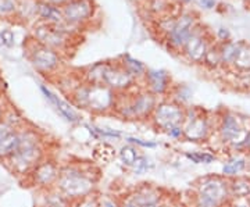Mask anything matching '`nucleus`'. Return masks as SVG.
<instances>
[{"mask_svg": "<svg viewBox=\"0 0 250 207\" xmlns=\"http://www.w3.org/2000/svg\"><path fill=\"white\" fill-rule=\"evenodd\" d=\"M3 89V82H1V78H0V92Z\"/></svg>", "mask_w": 250, "mask_h": 207, "instance_id": "obj_51", "label": "nucleus"}, {"mask_svg": "<svg viewBox=\"0 0 250 207\" xmlns=\"http://www.w3.org/2000/svg\"><path fill=\"white\" fill-rule=\"evenodd\" d=\"M164 134L172 141H181V139H184V128L182 125L174 126V128H170L168 131H166Z\"/></svg>", "mask_w": 250, "mask_h": 207, "instance_id": "obj_41", "label": "nucleus"}, {"mask_svg": "<svg viewBox=\"0 0 250 207\" xmlns=\"http://www.w3.org/2000/svg\"><path fill=\"white\" fill-rule=\"evenodd\" d=\"M42 202L38 205L41 207H74V202L67 199L57 189H50L42 192Z\"/></svg>", "mask_w": 250, "mask_h": 207, "instance_id": "obj_24", "label": "nucleus"}, {"mask_svg": "<svg viewBox=\"0 0 250 207\" xmlns=\"http://www.w3.org/2000/svg\"><path fill=\"white\" fill-rule=\"evenodd\" d=\"M62 10L64 20L77 27H83L95 16V4L92 0H72Z\"/></svg>", "mask_w": 250, "mask_h": 207, "instance_id": "obj_16", "label": "nucleus"}, {"mask_svg": "<svg viewBox=\"0 0 250 207\" xmlns=\"http://www.w3.org/2000/svg\"><path fill=\"white\" fill-rule=\"evenodd\" d=\"M185 108L170 98L160 100L150 117V124L160 132H166L170 128L184 125L185 121Z\"/></svg>", "mask_w": 250, "mask_h": 207, "instance_id": "obj_8", "label": "nucleus"}, {"mask_svg": "<svg viewBox=\"0 0 250 207\" xmlns=\"http://www.w3.org/2000/svg\"><path fill=\"white\" fill-rule=\"evenodd\" d=\"M142 82L143 89L149 90L157 98L170 95V90L174 85L170 72L163 68H147Z\"/></svg>", "mask_w": 250, "mask_h": 207, "instance_id": "obj_15", "label": "nucleus"}, {"mask_svg": "<svg viewBox=\"0 0 250 207\" xmlns=\"http://www.w3.org/2000/svg\"><path fill=\"white\" fill-rule=\"evenodd\" d=\"M195 195L211 202L217 207H225L229 200V180L223 175L208 174L195 182Z\"/></svg>", "mask_w": 250, "mask_h": 207, "instance_id": "obj_7", "label": "nucleus"}, {"mask_svg": "<svg viewBox=\"0 0 250 207\" xmlns=\"http://www.w3.org/2000/svg\"><path fill=\"white\" fill-rule=\"evenodd\" d=\"M14 129L11 128V126H9L3 120H0V141L3 139V138H6V136L9 135V134H11Z\"/></svg>", "mask_w": 250, "mask_h": 207, "instance_id": "obj_46", "label": "nucleus"}, {"mask_svg": "<svg viewBox=\"0 0 250 207\" xmlns=\"http://www.w3.org/2000/svg\"><path fill=\"white\" fill-rule=\"evenodd\" d=\"M121 207H142V206L136 205V203L131 202V200H128V199H124V200H123V203H121Z\"/></svg>", "mask_w": 250, "mask_h": 207, "instance_id": "obj_48", "label": "nucleus"}, {"mask_svg": "<svg viewBox=\"0 0 250 207\" xmlns=\"http://www.w3.org/2000/svg\"><path fill=\"white\" fill-rule=\"evenodd\" d=\"M166 198L167 196L164 195V192L160 188L154 186L152 184H142V185L136 186L125 199L134 202V203L139 205V206L147 207L159 205Z\"/></svg>", "mask_w": 250, "mask_h": 207, "instance_id": "obj_17", "label": "nucleus"}, {"mask_svg": "<svg viewBox=\"0 0 250 207\" xmlns=\"http://www.w3.org/2000/svg\"><path fill=\"white\" fill-rule=\"evenodd\" d=\"M28 57L32 67L43 75H50L59 71L62 63V56L59 52L41 45L36 41L28 49Z\"/></svg>", "mask_w": 250, "mask_h": 207, "instance_id": "obj_10", "label": "nucleus"}, {"mask_svg": "<svg viewBox=\"0 0 250 207\" xmlns=\"http://www.w3.org/2000/svg\"><path fill=\"white\" fill-rule=\"evenodd\" d=\"M4 110H6V106L0 102V120H3V114H4Z\"/></svg>", "mask_w": 250, "mask_h": 207, "instance_id": "obj_50", "label": "nucleus"}, {"mask_svg": "<svg viewBox=\"0 0 250 207\" xmlns=\"http://www.w3.org/2000/svg\"><path fill=\"white\" fill-rule=\"evenodd\" d=\"M52 106L59 111V114H60L67 123H70V124H80L81 123L82 116H81L80 110L75 107L70 100H65L62 99V98H60V96H57V98H56V102H54Z\"/></svg>", "mask_w": 250, "mask_h": 207, "instance_id": "obj_19", "label": "nucleus"}, {"mask_svg": "<svg viewBox=\"0 0 250 207\" xmlns=\"http://www.w3.org/2000/svg\"><path fill=\"white\" fill-rule=\"evenodd\" d=\"M184 156L188 162L193 163L196 166H202V164L208 166L218 160V156L211 150H190V152H185Z\"/></svg>", "mask_w": 250, "mask_h": 207, "instance_id": "obj_28", "label": "nucleus"}, {"mask_svg": "<svg viewBox=\"0 0 250 207\" xmlns=\"http://www.w3.org/2000/svg\"><path fill=\"white\" fill-rule=\"evenodd\" d=\"M138 81L128 71H125L123 65L118 63H107L106 71L103 75V85L108 86L111 90H114L118 95L128 93L136 88Z\"/></svg>", "mask_w": 250, "mask_h": 207, "instance_id": "obj_13", "label": "nucleus"}, {"mask_svg": "<svg viewBox=\"0 0 250 207\" xmlns=\"http://www.w3.org/2000/svg\"><path fill=\"white\" fill-rule=\"evenodd\" d=\"M231 199H248L250 196V177L239 175L229 180Z\"/></svg>", "mask_w": 250, "mask_h": 207, "instance_id": "obj_23", "label": "nucleus"}, {"mask_svg": "<svg viewBox=\"0 0 250 207\" xmlns=\"http://www.w3.org/2000/svg\"><path fill=\"white\" fill-rule=\"evenodd\" d=\"M118 63L123 65L125 71H128L136 81L142 82L145 74L147 71V67L142 63L141 60H138L136 57H132L131 54H123L118 60Z\"/></svg>", "mask_w": 250, "mask_h": 207, "instance_id": "obj_21", "label": "nucleus"}, {"mask_svg": "<svg viewBox=\"0 0 250 207\" xmlns=\"http://www.w3.org/2000/svg\"><path fill=\"white\" fill-rule=\"evenodd\" d=\"M215 36H217V39H218V43H224V42L231 41V32H229L228 28L225 27L218 28L217 32H215Z\"/></svg>", "mask_w": 250, "mask_h": 207, "instance_id": "obj_44", "label": "nucleus"}, {"mask_svg": "<svg viewBox=\"0 0 250 207\" xmlns=\"http://www.w3.org/2000/svg\"><path fill=\"white\" fill-rule=\"evenodd\" d=\"M190 3L203 10H213L217 6V0H190Z\"/></svg>", "mask_w": 250, "mask_h": 207, "instance_id": "obj_42", "label": "nucleus"}, {"mask_svg": "<svg viewBox=\"0 0 250 207\" xmlns=\"http://www.w3.org/2000/svg\"><path fill=\"white\" fill-rule=\"evenodd\" d=\"M125 144H131L136 146V147H145V149H154L157 147V142L154 141H146L142 138H138V136H125L124 138Z\"/></svg>", "mask_w": 250, "mask_h": 207, "instance_id": "obj_37", "label": "nucleus"}, {"mask_svg": "<svg viewBox=\"0 0 250 207\" xmlns=\"http://www.w3.org/2000/svg\"><path fill=\"white\" fill-rule=\"evenodd\" d=\"M220 45V52H221V59H223V67H232L235 56L238 53V49L241 45V41L233 42V41H228L224 43H218Z\"/></svg>", "mask_w": 250, "mask_h": 207, "instance_id": "obj_30", "label": "nucleus"}, {"mask_svg": "<svg viewBox=\"0 0 250 207\" xmlns=\"http://www.w3.org/2000/svg\"><path fill=\"white\" fill-rule=\"evenodd\" d=\"M210 46H211V42L208 41L206 31L200 29V25H197L196 31L190 36L187 45L184 46L182 54L188 62H190L192 64H203Z\"/></svg>", "mask_w": 250, "mask_h": 207, "instance_id": "obj_14", "label": "nucleus"}, {"mask_svg": "<svg viewBox=\"0 0 250 207\" xmlns=\"http://www.w3.org/2000/svg\"><path fill=\"white\" fill-rule=\"evenodd\" d=\"M249 124L246 118L239 116L238 113L224 111L218 117L215 126V135L218 138V142H221L225 147H229L238 152L239 146L245 139Z\"/></svg>", "mask_w": 250, "mask_h": 207, "instance_id": "obj_5", "label": "nucleus"}, {"mask_svg": "<svg viewBox=\"0 0 250 207\" xmlns=\"http://www.w3.org/2000/svg\"><path fill=\"white\" fill-rule=\"evenodd\" d=\"M141 150H139V147H136L134 145L131 144H125L123 145L118 150H117V157L120 159V162L121 164L126 167V168H129L131 170V167L134 166L135 162L139 159V156H141Z\"/></svg>", "mask_w": 250, "mask_h": 207, "instance_id": "obj_27", "label": "nucleus"}, {"mask_svg": "<svg viewBox=\"0 0 250 207\" xmlns=\"http://www.w3.org/2000/svg\"><path fill=\"white\" fill-rule=\"evenodd\" d=\"M20 142H21V138H20L18 131H13L6 138H3L0 141V162L4 163L16 153L20 147Z\"/></svg>", "mask_w": 250, "mask_h": 207, "instance_id": "obj_22", "label": "nucleus"}, {"mask_svg": "<svg viewBox=\"0 0 250 207\" xmlns=\"http://www.w3.org/2000/svg\"><path fill=\"white\" fill-rule=\"evenodd\" d=\"M248 171V154L235 153L227 157L221 167V175L231 180L242 175V172Z\"/></svg>", "mask_w": 250, "mask_h": 207, "instance_id": "obj_18", "label": "nucleus"}, {"mask_svg": "<svg viewBox=\"0 0 250 207\" xmlns=\"http://www.w3.org/2000/svg\"><path fill=\"white\" fill-rule=\"evenodd\" d=\"M193 98V89L187 85V83H178V85H172L170 90V99L177 102L178 104L187 107L188 103Z\"/></svg>", "mask_w": 250, "mask_h": 207, "instance_id": "obj_29", "label": "nucleus"}, {"mask_svg": "<svg viewBox=\"0 0 250 207\" xmlns=\"http://www.w3.org/2000/svg\"><path fill=\"white\" fill-rule=\"evenodd\" d=\"M146 10L154 17H161L171 13L172 10V0H145Z\"/></svg>", "mask_w": 250, "mask_h": 207, "instance_id": "obj_31", "label": "nucleus"}, {"mask_svg": "<svg viewBox=\"0 0 250 207\" xmlns=\"http://www.w3.org/2000/svg\"><path fill=\"white\" fill-rule=\"evenodd\" d=\"M197 25H199L197 17L193 11H189V10L181 11L178 17H177V22L172 28V31L164 38L168 49L172 50V52L182 53L184 46L187 45V42L190 39V36L193 35Z\"/></svg>", "mask_w": 250, "mask_h": 207, "instance_id": "obj_9", "label": "nucleus"}, {"mask_svg": "<svg viewBox=\"0 0 250 207\" xmlns=\"http://www.w3.org/2000/svg\"><path fill=\"white\" fill-rule=\"evenodd\" d=\"M98 203L99 207H121L123 200H118L113 195H103L98 196Z\"/></svg>", "mask_w": 250, "mask_h": 207, "instance_id": "obj_39", "label": "nucleus"}, {"mask_svg": "<svg viewBox=\"0 0 250 207\" xmlns=\"http://www.w3.org/2000/svg\"><path fill=\"white\" fill-rule=\"evenodd\" d=\"M172 1H175L179 6H182V4H189V3H190V0H172Z\"/></svg>", "mask_w": 250, "mask_h": 207, "instance_id": "obj_49", "label": "nucleus"}, {"mask_svg": "<svg viewBox=\"0 0 250 207\" xmlns=\"http://www.w3.org/2000/svg\"><path fill=\"white\" fill-rule=\"evenodd\" d=\"M248 4H249V6H250V0H248Z\"/></svg>", "mask_w": 250, "mask_h": 207, "instance_id": "obj_54", "label": "nucleus"}, {"mask_svg": "<svg viewBox=\"0 0 250 207\" xmlns=\"http://www.w3.org/2000/svg\"><path fill=\"white\" fill-rule=\"evenodd\" d=\"M160 100L149 90L138 89L118 95L114 113L124 121H149Z\"/></svg>", "mask_w": 250, "mask_h": 207, "instance_id": "obj_4", "label": "nucleus"}, {"mask_svg": "<svg viewBox=\"0 0 250 207\" xmlns=\"http://www.w3.org/2000/svg\"><path fill=\"white\" fill-rule=\"evenodd\" d=\"M96 186L98 175L93 172V166L70 163L60 166V175L54 189L75 203L96 195Z\"/></svg>", "mask_w": 250, "mask_h": 207, "instance_id": "obj_2", "label": "nucleus"}, {"mask_svg": "<svg viewBox=\"0 0 250 207\" xmlns=\"http://www.w3.org/2000/svg\"><path fill=\"white\" fill-rule=\"evenodd\" d=\"M59 175H60V166L52 159L46 157L28 175L27 181L38 190L45 192V190L54 189Z\"/></svg>", "mask_w": 250, "mask_h": 207, "instance_id": "obj_11", "label": "nucleus"}, {"mask_svg": "<svg viewBox=\"0 0 250 207\" xmlns=\"http://www.w3.org/2000/svg\"><path fill=\"white\" fill-rule=\"evenodd\" d=\"M74 207H99L98 196L96 195H92L89 198L82 199L80 202H75Z\"/></svg>", "mask_w": 250, "mask_h": 207, "instance_id": "obj_40", "label": "nucleus"}, {"mask_svg": "<svg viewBox=\"0 0 250 207\" xmlns=\"http://www.w3.org/2000/svg\"><path fill=\"white\" fill-rule=\"evenodd\" d=\"M38 3L36 0H24L22 3H18V14L22 17L32 18L38 17Z\"/></svg>", "mask_w": 250, "mask_h": 207, "instance_id": "obj_35", "label": "nucleus"}, {"mask_svg": "<svg viewBox=\"0 0 250 207\" xmlns=\"http://www.w3.org/2000/svg\"><path fill=\"white\" fill-rule=\"evenodd\" d=\"M232 68L238 72H250V43L241 41L238 53L232 63Z\"/></svg>", "mask_w": 250, "mask_h": 207, "instance_id": "obj_26", "label": "nucleus"}, {"mask_svg": "<svg viewBox=\"0 0 250 207\" xmlns=\"http://www.w3.org/2000/svg\"><path fill=\"white\" fill-rule=\"evenodd\" d=\"M93 159L99 163H103V164H108V163H113L116 160L117 157V150L113 145H110L108 142H99L95 147H93V152H92Z\"/></svg>", "mask_w": 250, "mask_h": 207, "instance_id": "obj_25", "label": "nucleus"}, {"mask_svg": "<svg viewBox=\"0 0 250 207\" xmlns=\"http://www.w3.org/2000/svg\"><path fill=\"white\" fill-rule=\"evenodd\" d=\"M153 167H154V163H153L152 159L146 154H141L139 159L131 167V171L134 172L135 175H143V174L150 171Z\"/></svg>", "mask_w": 250, "mask_h": 207, "instance_id": "obj_34", "label": "nucleus"}, {"mask_svg": "<svg viewBox=\"0 0 250 207\" xmlns=\"http://www.w3.org/2000/svg\"><path fill=\"white\" fill-rule=\"evenodd\" d=\"M3 121L9 126H11L14 131H20L27 125L25 118L22 117L20 114V111H17L14 107H6L4 114H3Z\"/></svg>", "mask_w": 250, "mask_h": 207, "instance_id": "obj_32", "label": "nucleus"}, {"mask_svg": "<svg viewBox=\"0 0 250 207\" xmlns=\"http://www.w3.org/2000/svg\"><path fill=\"white\" fill-rule=\"evenodd\" d=\"M203 65H206L208 70H213V71L223 67V59H221V52H220L218 43H211L208 52L206 54Z\"/></svg>", "mask_w": 250, "mask_h": 207, "instance_id": "obj_33", "label": "nucleus"}, {"mask_svg": "<svg viewBox=\"0 0 250 207\" xmlns=\"http://www.w3.org/2000/svg\"><path fill=\"white\" fill-rule=\"evenodd\" d=\"M117 100H118V93L103 83L90 85L81 82L70 95V102L75 107L86 110L95 116L113 114Z\"/></svg>", "mask_w": 250, "mask_h": 207, "instance_id": "obj_3", "label": "nucleus"}, {"mask_svg": "<svg viewBox=\"0 0 250 207\" xmlns=\"http://www.w3.org/2000/svg\"><path fill=\"white\" fill-rule=\"evenodd\" d=\"M16 43V36L14 32L9 28H3L0 29V45L4 47H13Z\"/></svg>", "mask_w": 250, "mask_h": 207, "instance_id": "obj_38", "label": "nucleus"}, {"mask_svg": "<svg viewBox=\"0 0 250 207\" xmlns=\"http://www.w3.org/2000/svg\"><path fill=\"white\" fill-rule=\"evenodd\" d=\"M217 124L206 114L203 110L196 107L185 108L184 121V141L190 144H205L215 134Z\"/></svg>", "mask_w": 250, "mask_h": 207, "instance_id": "obj_6", "label": "nucleus"}, {"mask_svg": "<svg viewBox=\"0 0 250 207\" xmlns=\"http://www.w3.org/2000/svg\"><path fill=\"white\" fill-rule=\"evenodd\" d=\"M18 132L21 138L20 147L17 149V152L4 163L16 177L27 180L28 175L32 172L36 166L47 157L45 141H43V136L32 128L25 126L20 129Z\"/></svg>", "mask_w": 250, "mask_h": 207, "instance_id": "obj_1", "label": "nucleus"}, {"mask_svg": "<svg viewBox=\"0 0 250 207\" xmlns=\"http://www.w3.org/2000/svg\"><path fill=\"white\" fill-rule=\"evenodd\" d=\"M248 202H249V206H250V196H249V198H248Z\"/></svg>", "mask_w": 250, "mask_h": 207, "instance_id": "obj_53", "label": "nucleus"}, {"mask_svg": "<svg viewBox=\"0 0 250 207\" xmlns=\"http://www.w3.org/2000/svg\"><path fill=\"white\" fill-rule=\"evenodd\" d=\"M236 153H243V154H250V124L248 126V131H246V135H245V139L243 142L239 146L238 152Z\"/></svg>", "mask_w": 250, "mask_h": 207, "instance_id": "obj_43", "label": "nucleus"}, {"mask_svg": "<svg viewBox=\"0 0 250 207\" xmlns=\"http://www.w3.org/2000/svg\"><path fill=\"white\" fill-rule=\"evenodd\" d=\"M36 207H41V206H36Z\"/></svg>", "mask_w": 250, "mask_h": 207, "instance_id": "obj_55", "label": "nucleus"}, {"mask_svg": "<svg viewBox=\"0 0 250 207\" xmlns=\"http://www.w3.org/2000/svg\"><path fill=\"white\" fill-rule=\"evenodd\" d=\"M46 3H49V4H53L56 7H60L62 9L64 6H67L68 3H71L72 0H43Z\"/></svg>", "mask_w": 250, "mask_h": 207, "instance_id": "obj_47", "label": "nucleus"}, {"mask_svg": "<svg viewBox=\"0 0 250 207\" xmlns=\"http://www.w3.org/2000/svg\"><path fill=\"white\" fill-rule=\"evenodd\" d=\"M38 17L41 18V21L47 22V24H53V25H57L64 21L62 10L60 7H56L53 4L46 3L43 0L38 3Z\"/></svg>", "mask_w": 250, "mask_h": 207, "instance_id": "obj_20", "label": "nucleus"}, {"mask_svg": "<svg viewBox=\"0 0 250 207\" xmlns=\"http://www.w3.org/2000/svg\"><path fill=\"white\" fill-rule=\"evenodd\" d=\"M18 11L17 0H0V18H6Z\"/></svg>", "mask_w": 250, "mask_h": 207, "instance_id": "obj_36", "label": "nucleus"}, {"mask_svg": "<svg viewBox=\"0 0 250 207\" xmlns=\"http://www.w3.org/2000/svg\"><path fill=\"white\" fill-rule=\"evenodd\" d=\"M34 36L35 41L41 45L46 46L49 49H53L56 52H65L70 45H71V38L64 35L59 28L53 24H47V22H38L34 29Z\"/></svg>", "mask_w": 250, "mask_h": 207, "instance_id": "obj_12", "label": "nucleus"}, {"mask_svg": "<svg viewBox=\"0 0 250 207\" xmlns=\"http://www.w3.org/2000/svg\"><path fill=\"white\" fill-rule=\"evenodd\" d=\"M147 207H161V203H159V205H154V206H147Z\"/></svg>", "mask_w": 250, "mask_h": 207, "instance_id": "obj_52", "label": "nucleus"}, {"mask_svg": "<svg viewBox=\"0 0 250 207\" xmlns=\"http://www.w3.org/2000/svg\"><path fill=\"white\" fill-rule=\"evenodd\" d=\"M225 207H250L248 199H231Z\"/></svg>", "mask_w": 250, "mask_h": 207, "instance_id": "obj_45", "label": "nucleus"}]
</instances>
